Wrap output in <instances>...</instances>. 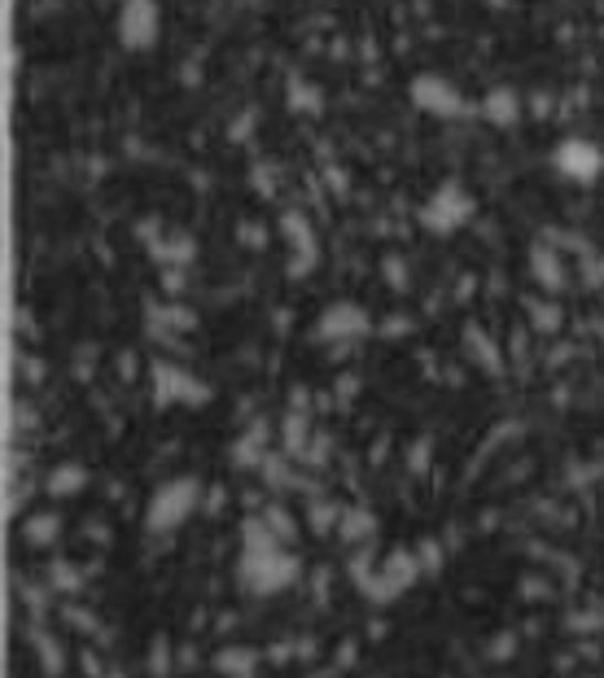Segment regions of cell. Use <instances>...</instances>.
Segmentation results:
<instances>
[{
	"label": "cell",
	"mask_w": 604,
	"mask_h": 678,
	"mask_svg": "<svg viewBox=\"0 0 604 678\" xmlns=\"http://www.w3.org/2000/svg\"><path fill=\"white\" fill-rule=\"evenodd\" d=\"M237 578H242L245 591H254V595H280L285 586H294L303 578V561L289 552V543H280L267 530L263 517H245Z\"/></svg>",
	"instance_id": "cell-1"
},
{
	"label": "cell",
	"mask_w": 604,
	"mask_h": 678,
	"mask_svg": "<svg viewBox=\"0 0 604 678\" xmlns=\"http://www.w3.org/2000/svg\"><path fill=\"white\" fill-rule=\"evenodd\" d=\"M198 508H202V481L198 477H171V481L153 486V495L145 504V526H149V534H171Z\"/></svg>",
	"instance_id": "cell-2"
},
{
	"label": "cell",
	"mask_w": 604,
	"mask_h": 678,
	"mask_svg": "<svg viewBox=\"0 0 604 678\" xmlns=\"http://www.w3.org/2000/svg\"><path fill=\"white\" fill-rule=\"evenodd\" d=\"M149 381H153V403H158V407H198V403L211 399L206 381L193 377L189 368L171 363V359H153Z\"/></svg>",
	"instance_id": "cell-3"
},
{
	"label": "cell",
	"mask_w": 604,
	"mask_h": 678,
	"mask_svg": "<svg viewBox=\"0 0 604 678\" xmlns=\"http://www.w3.org/2000/svg\"><path fill=\"white\" fill-rule=\"evenodd\" d=\"M425 569H421V557L416 552H407V548H394L381 565H377V573L363 582L360 591L372 600V604H390V600H399L416 578H421Z\"/></svg>",
	"instance_id": "cell-4"
},
{
	"label": "cell",
	"mask_w": 604,
	"mask_h": 678,
	"mask_svg": "<svg viewBox=\"0 0 604 678\" xmlns=\"http://www.w3.org/2000/svg\"><path fill=\"white\" fill-rule=\"evenodd\" d=\"M469 220H474V198L465 193L460 180L438 184L430 193V202L421 206V224L430 227V232H456V227H465Z\"/></svg>",
	"instance_id": "cell-5"
},
{
	"label": "cell",
	"mask_w": 604,
	"mask_h": 678,
	"mask_svg": "<svg viewBox=\"0 0 604 678\" xmlns=\"http://www.w3.org/2000/svg\"><path fill=\"white\" fill-rule=\"evenodd\" d=\"M158 31H162V9H158V0H123V9H119L123 49L145 53V49L158 44Z\"/></svg>",
	"instance_id": "cell-6"
},
{
	"label": "cell",
	"mask_w": 604,
	"mask_h": 678,
	"mask_svg": "<svg viewBox=\"0 0 604 678\" xmlns=\"http://www.w3.org/2000/svg\"><path fill=\"white\" fill-rule=\"evenodd\" d=\"M552 162H557V171H561L565 180H574V184H596L604 176V149L601 145H592V140H583V136L561 140L557 153H552Z\"/></svg>",
	"instance_id": "cell-7"
},
{
	"label": "cell",
	"mask_w": 604,
	"mask_h": 678,
	"mask_svg": "<svg viewBox=\"0 0 604 678\" xmlns=\"http://www.w3.org/2000/svg\"><path fill=\"white\" fill-rule=\"evenodd\" d=\"M412 102H416V110L434 114V118H465L469 114V102L460 97V88L447 84L443 75H416L412 80Z\"/></svg>",
	"instance_id": "cell-8"
},
{
	"label": "cell",
	"mask_w": 604,
	"mask_h": 678,
	"mask_svg": "<svg viewBox=\"0 0 604 678\" xmlns=\"http://www.w3.org/2000/svg\"><path fill=\"white\" fill-rule=\"evenodd\" d=\"M368 329H372V320H368V311H363V307H356V303H333V307L320 316V325H316V338L342 346V341L363 338Z\"/></svg>",
	"instance_id": "cell-9"
},
{
	"label": "cell",
	"mask_w": 604,
	"mask_h": 678,
	"mask_svg": "<svg viewBox=\"0 0 604 678\" xmlns=\"http://www.w3.org/2000/svg\"><path fill=\"white\" fill-rule=\"evenodd\" d=\"M27 644L35 648V657H40V670L49 678H62L66 675V648H62V639L53 635V631H44L40 622H31L27 626Z\"/></svg>",
	"instance_id": "cell-10"
},
{
	"label": "cell",
	"mask_w": 604,
	"mask_h": 678,
	"mask_svg": "<svg viewBox=\"0 0 604 678\" xmlns=\"http://www.w3.org/2000/svg\"><path fill=\"white\" fill-rule=\"evenodd\" d=\"M211 666H215V675L220 678H254L258 675V666H263V657H258L254 648H245V644H229V648H220V653L211 657Z\"/></svg>",
	"instance_id": "cell-11"
},
{
	"label": "cell",
	"mask_w": 604,
	"mask_h": 678,
	"mask_svg": "<svg viewBox=\"0 0 604 678\" xmlns=\"http://www.w3.org/2000/svg\"><path fill=\"white\" fill-rule=\"evenodd\" d=\"M486 123H495V127H512L517 118H521V93L517 88H490L483 97V106H478Z\"/></svg>",
	"instance_id": "cell-12"
},
{
	"label": "cell",
	"mask_w": 604,
	"mask_h": 678,
	"mask_svg": "<svg viewBox=\"0 0 604 678\" xmlns=\"http://www.w3.org/2000/svg\"><path fill=\"white\" fill-rule=\"evenodd\" d=\"M44 490H49L53 499H75V495H84V490H88V468H84V464H75V459H66V464H57V468L49 473Z\"/></svg>",
	"instance_id": "cell-13"
},
{
	"label": "cell",
	"mask_w": 604,
	"mask_h": 678,
	"mask_svg": "<svg viewBox=\"0 0 604 678\" xmlns=\"http://www.w3.org/2000/svg\"><path fill=\"white\" fill-rule=\"evenodd\" d=\"M149 254H153L162 267H189V263L198 258L193 241H189V236H180V232H162V236L149 245Z\"/></svg>",
	"instance_id": "cell-14"
},
{
	"label": "cell",
	"mask_w": 604,
	"mask_h": 678,
	"mask_svg": "<svg viewBox=\"0 0 604 678\" xmlns=\"http://www.w3.org/2000/svg\"><path fill=\"white\" fill-rule=\"evenodd\" d=\"M62 539V517L57 512H35L22 521V543L27 548H53Z\"/></svg>",
	"instance_id": "cell-15"
},
{
	"label": "cell",
	"mask_w": 604,
	"mask_h": 678,
	"mask_svg": "<svg viewBox=\"0 0 604 678\" xmlns=\"http://www.w3.org/2000/svg\"><path fill=\"white\" fill-rule=\"evenodd\" d=\"M267 425H254L250 434H242L237 443H233V464L237 468H263V459H267Z\"/></svg>",
	"instance_id": "cell-16"
},
{
	"label": "cell",
	"mask_w": 604,
	"mask_h": 678,
	"mask_svg": "<svg viewBox=\"0 0 604 678\" xmlns=\"http://www.w3.org/2000/svg\"><path fill=\"white\" fill-rule=\"evenodd\" d=\"M338 534H342V543H368L377 534V517L368 508H342Z\"/></svg>",
	"instance_id": "cell-17"
},
{
	"label": "cell",
	"mask_w": 604,
	"mask_h": 678,
	"mask_svg": "<svg viewBox=\"0 0 604 678\" xmlns=\"http://www.w3.org/2000/svg\"><path fill=\"white\" fill-rule=\"evenodd\" d=\"M84 582H88V573L80 565H71V561H53L49 565V591L53 595H84Z\"/></svg>",
	"instance_id": "cell-18"
},
{
	"label": "cell",
	"mask_w": 604,
	"mask_h": 678,
	"mask_svg": "<svg viewBox=\"0 0 604 678\" xmlns=\"http://www.w3.org/2000/svg\"><path fill=\"white\" fill-rule=\"evenodd\" d=\"M149 325H153V333H184V329H193V311L189 307H180V303H167V307H149Z\"/></svg>",
	"instance_id": "cell-19"
},
{
	"label": "cell",
	"mask_w": 604,
	"mask_h": 678,
	"mask_svg": "<svg viewBox=\"0 0 604 678\" xmlns=\"http://www.w3.org/2000/svg\"><path fill=\"white\" fill-rule=\"evenodd\" d=\"M307 443H311V425H307V416H285V455H294V459H307Z\"/></svg>",
	"instance_id": "cell-20"
},
{
	"label": "cell",
	"mask_w": 604,
	"mask_h": 678,
	"mask_svg": "<svg viewBox=\"0 0 604 678\" xmlns=\"http://www.w3.org/2000/svg\"><path fill=\"white\" fill-rule=\"evenodd\" d=\"M338 521H342V504H325V499H311V508H307V526H311L316 534H329Z\"/></svg>",
	"instance_id": "cell-21"
},
{
	"label": "cell",
	"mask_w": 604,
	"mask_h": 678,
	"mask_svg": "<svg viewBox=\"0 0 604 678\" xmlns=\"http://www.w3.org/2000/svg\"><path fill=\"white\" fill-rule=\"evenodd\" d=\"M263 521H267V530H272L280 543H294V539H298V526H294V517H289L280 504H267V508H263Z\"/></svg>",
	"instance_id": "cell-22"
},
{
	"label": "cell",
	"mask_w": 604,
	"mask_h": 678,
	"mask_svg": "<svg viewBox=\"0 0 604 678\" xmlns=\"http://www.w3.org/2000/svg\"><path fill=\"white\" fill-rule=\"evenodd\" d=\"M62 622L71 631H80V635H102V617L88 613V608H80V604H62Z\"/></svg>",
	"instance_id": "cell-23"
},
{
	"label": "cell",
	"mask_w": 604,
	"mask_h": 678,
	"mask_svg": "<svg viewBox=\"0 0 604 678\" xmlns=\"http://www.w3.org/2000/svg\"><path fill=\"white\" fill-rule=\"evenodd\" d=\"M289 110L316 114L320 110V93H316L311 84H303V80H289Z\"/></svg>",
	"instance_id": "cell-24"
},
{
	"label": "cell",
	"mask_w": 604,
	"mask_h": 678,
	"mask_svg": "<svg viewBox=\"0 0 604 678\" xmlns=\"http://www.w3.org/2000/svg\"><path fill=\"white\" fill-rule=\"evenodd\" d=\"M171 666H176V653H171V644L158 635V639L149 644V675L167 678V675H171Z\"/></svg>",
	"instance_id": "cell-25"
},
{
	"label": "cell",
	"mask_w": 604,
	"mask_h": 678,
	"mask_svg": "<svg viewBox=\"0 0 604 678\" xmlns=\"http://www.w3.org/2000/svg\"><path fill=\"white\" fill-rule=\"evenodd\" d=\"M416 557H421V569H425V573H438V569H443V561H447L438 539H425V543L416 548Z\"/></svg>",
	"instance_id": "cell-26"
},
{
	"label": "cell",
	"mask_w": 604,
	"mask_h": 678,
	"mask_svg": "<svg viewBox=\"0 0 604 678\" xmlns=\"http://www.w3.org/2000/svg\"><path fill=\"white\" fill-rule=\"evenodd\" d=\"M534 329H539V333L561 329V307H557V303H534Z\"/></svg>",
	"instance_id": "cell-27"
},
{
	"label": "cell",
	"mask_w": 604,
	"mask_h": 678,
	"mask_svg": "<svg viewBox=\"0 0 604 678\" xmlns=\"http://www.w3.org/2000/svg\"><path fill=\"white\" fill-rule=\"evenodd\" d=\"M601 626H604L601 613H574V617H570V631H574V635H596Z\"/></svg>",
	"instance_id": "cell-28"
},
{
	"label": "cell",
	"mask_w": 604,
	"mask_h": 678,
	"mask_svg": "<svg viewBox=\"0 0 604 678\" xmlns=\"http://www.w3.org/2000/svg\"><path fill=\"white\" fill-rule=\"evenodd\" d=\"M521 600H548L552 595V582H543V578H521Z\"/></svg>",
	"instance_id": "cell-29"
},
{
	"label": "cell",
	"mask_w": 604,
	"mask_h": 678,
	"mask_svg": "<svg viewBox=\"0 0 604 678\" xmlns=\"http://www.w3.org/2000/svg\"><path fill=\"white\" fill-rule=\"evenodd\" d=\"M517 653V631H504L495 644H490V661H508Z\"/></svg>",
	"instance_id": "cell-30"
},
{
	"label": "cell",
	"mask_w": 604,
	"mask_h": 678,
	"mask_svg": "<svg viewBox=\"0 0 604 678\" xmlns=\"http://www.w3.org/2000/svg\"><path fill=\"white\" fill-rule=\"evenodd\" d=\"M474 346H478V350H474V354H478V359H483L486 368H490V372H499V368H504V363H499V354H495V346H490V341H478V333H474Z\"/></svg>",
	"instance_id": "cell-31"
},
{
	"label": "cell",
	"mask_w": 604,
	"mask_h": 678,
	"mask_svg": "<svg viewBox=\"0 0 604 678\" xmlns=\"http://www.w3.org/2000/svg\"><path fill=\"white\" fill-rule=\"evenodd\" d=\"M80 666H84V675L88 678H106V666H102L97 653H80Z\"/></svg>",
	"instance_id": "cell-32"
},
{
	"label": "cell",
	"mask_w": 604,
	"mask_h": 678,
	"mask_svg": "<svg viewBox=\"0 0 604 678\" xmlns=\"http://www.w3.org/2000/svg\"><path fill=\"white\" fill-rule=\"evenodd\" d=\"M44 595H49V591H40V586H27V591H22V600L31 604V613H35V617H40V613H44V604H49Z\"/></svg>",
	"instance_id": "cell-33"
},
{
	"label": "cell",
	"mask_w": 604,
	"mask_h": 678,
	"mask_svg": "<svg viewBox=\"0 0 604 678\" xmlns=\"http://www.w3.org/2000/svg\"><path fill=\"white\" fill-rule=\"evenodd\" d=\"M202 508H206V512H220V508H224V486H211V495L202 499Z\"/></svg>",
	"instance_id": "cell-34"
},
{
	"label": "cell",
	"mask_w": 604,
	"mask_h": 678,
	"mask_svg": "<svg viewBox=\"0 0 604 678\" xmlns=\"http://www.w3.org/2000/svg\"><path fill=\"white\" fill-rule=\"evenodd\" d=\"M430 464V447L425 443H416V455H412V468H425Z\"/></svg>",
	"instance_id": "cell-35"
},
{
	"label": "cell",
	"mask_w": 604,
	"mask_h": 678,
	"mask_svg": "<svg viewBox=\"0 0 604 678\" xmlns=\"http://www.w3.org/2000/svg\"><path fill=\"white\" fill-rule=\"evenodd\" d=\"M267 661H289V644H276V648H267Z\"/></svg>",
	"instance_id": "cell-36"
},
{
	"label": "cell",
	"mask_w": 604,
	"mask_h": 678,
	"mask_svg": "<svg viewBox=\"0 0 604 678\" xmlns=\"http://www.w3.org/2000/svg\"><path fill=\"white\" fill-rule=\"evenodd\" d=\"M180 666H184V670H198V653H193V648H184V653H180Z\"/></svg>",
	"instance_id": "cell-37"
},
{
	"label": "cell",
	"mask_w": 604,
	"mask_h": 678,
	"mask_svg": "<svg viewBox=\"0 0 604 678\" xmlns=\"http://www.w3.org/2000/svg\"><path fill=\"white\" fill-rule=\"evenodd\" d=\"M342 661H356V644H347V648H338V666Z\"/></svg>",
	"instance_id": "cell-38"
},
{
	"label": "cell",
	"mask_w": 604,
	"mask_h": 678,
	"mask_svg": "<svg viewBox=\"0 0 604 678\" xmlns=\"http://www.w3.org/2000/svg\"><path fill=\"white\" fill-rule=\"evenodd\" d=\"M106 678H127L123 670H106Z\"/></svg>",
	"instance_id": "cell-39"
}]
</instances>
